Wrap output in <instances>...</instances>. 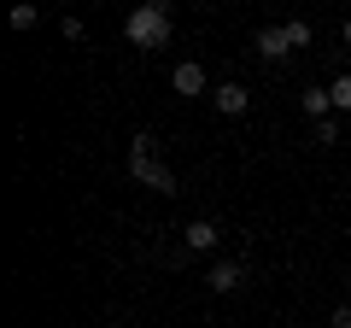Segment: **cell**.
<instances>
[{
    "instance_id": "obj_7",
    "label": "cell",
    "mask_w": 351,
    "mask_h": 328,
    "mask_svg": "<svg viewBox=\"0 0 351 328\" xmlns=\"http://www.w3.org/2000/svg\"><path fill=\"white\" fill-rule=\"evenodd\" d=\"M258 53H263V59H287V53H293L287 30H281V24H263L258 30Z\"/></svg>"
},
{
    "instance_id": "obj_2",
    "label": "cell",
    "mask_w": 351,
    "mask_h": 328,
    "mask_svg": "<svg viewBox=\"0 0 351 328\" xmlns=\"http://www.w3.org/2000/svg\"><path fill=\"white\" fill-rule=\"evenodd\" d=\"M170 30H176L170 6H158V0H147V6H135V12H129L123 36H129V47H164V41H170Z\"/></svg>"
},
{
    "instance_id": "obj_12",
    "label": "cell",
    "mask_w": 351,
    "mask_h": 328,
    "mask_svg": "<svg viewBox=\"0 0 351 328\" xmlns=\"http://www.w3.org/2000/svg\"><path fill=\"white\" fill-rule=\"evenodd\" d=\"M328 328H351V305H339V311L328 316Z\"/></svg>"
},
{
    "instance_id": "obj_5",
    "label": "cell",
    "mask_w": 351,
    "mask_h": 328,
    "mask_svg": "<svg viewBox=\"0 0 351 328\" xmlns=\"http://www.w3.org/2000/svg\"><path fill=\"white\" fill-rule=\"evenodd\" d=\"M170 89L176 94H182V100H193V94H205V65H176V71H170Z\"/></svg>"
},
{
    "instance_id": "obj_11",
    "label": "cell",
    "mask_w": 351,
    "mask_h": 328,
    "mask_svg": "<svg viewBox=\"0 0 351 328\" xmlns=\"http://www.w3.org/2000/svg\"><path fill=\"white\" fill-rule=\"evenodd\" d=\"M36 24H41L36 6H12V30H36Z\"/></svg>"
},
{
    "instance_id": "obj_9",
    "label": "cell",
    "mask_w": 351,
    "mask_h": 328,
    "mask_svg": "<svg viewBox=\"0 0 351 328\" xmlns=\"http://www.w3.org/2000/svg\"><path fill=\"white\" fill-rule=\"evenodd\" d=\"M281 30H287V41H293V47H311V41H316V30L304 24V18H287Z\"/></svg>"
},
{
    "instance_id": "obj_6",
    "label": "cell",
    "mask_w": 351,
    "mask_h": 328,
    "mask_svg": "<svg viewBox=\"0 0 351 328\" xmlns=\"http://www.w3.org/2000/svg\"><path fill=\"white\" fill-rule=\"evenodd\" d=\"M211 100H217V112L223 117H240L252 106V89H240V82H223V89H211Z\"/></svg>"
},
{
    "instance_id": "obj_10",
    "label": "cell",
    "mask_w": 351,
    "mask_h": 328,
    "mask_svg": "<svg viewBox=\"0 0 351 328\" xmlns=\"http://www.w3.org/2000/svg\"><path fill=\"white\" fill-rule=\"evenodd\" d=\"M328 94H334V112H351V76H334Z\"/></svg>"
},
{
    "instance_id": "obj_4",
    "label": "cell",
    "mask_w": 351,
    "mask_h": 328,
    "mask_svg": "<svg viewBox=\"0 0 351 328\" xmlns=\"http://www.w3.org/2000/svg\"><path fill=\"white\" fill-rule=\"evenodd\" d=\"M240 281H246V270H240L234 258H217V264L205 270V288H211V293H234Z\"/></svg>"
},
{
    "instance_id": "obj_3",
    "label": "cell",
    "mask_w": 351,
    "mask_h": 328,
    "mask_svg": "<svg viewBox=\"0 0 351 328\" xmlns=\"http://www.w3.org/2000/svg\"><path fill=\"white\" fill-rule=\"evenodd\" d=\"M182 240H188V253H217V246H223V229H217L211 217H193V223L182 229Z\"/></svg>"
},
{
    "instance_id": "obj_1",
    "label": "cell",
    "mask_w": 351,
    "mask_h": 328,
    "mask_svg": "<svg viewBox=\"0 0 351 328\" xmlns=\"http://www.w3.org/2000/svg\"><path fill=\"white\" fill-rule=\"evenodd\" d=\"M129 182H141L152 194H176V170L158 164V141L152 135H129Z\"/></svg>"
},
{
    "instance_id": "obj_8",
    "label": "cell",
    "mask_w": 351,
    "mask_h": 328,
    "mask_svg": "<svg viewBox=\"0 0 351 328\" xmlns=\"http://www.w3.org/2000/svg\"><path fill=\"white\" fill-rule=\"evenodd\" d=\"M299 106H304V117H311V124H328V117H334V94H328V89H304Z\"/></svg>"
},
{
    "instance_id": "obj_13",
    "label": "cell",
    "mask_w": 351,
    "mask_h": 328,
    "mask_svg": "<svg viewBox=\"0 0 351 328\" xmlns=\"http://www.w3.org/2000/svg\"><path fill=\"white\" fill-rule=\"evenodd\" d=\"M339 36H346V47H351V18H346V24H339Z\"/></svg>"
}]
</instances>
